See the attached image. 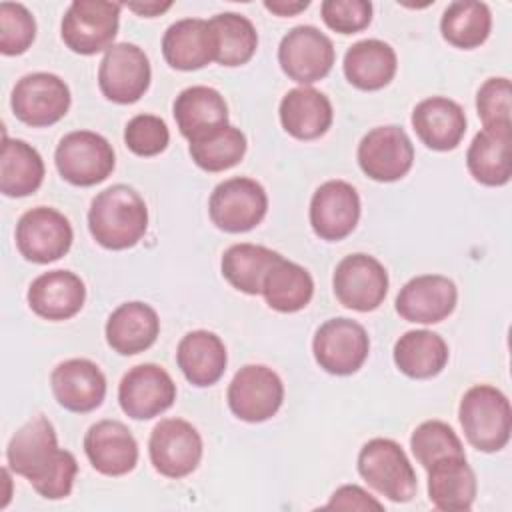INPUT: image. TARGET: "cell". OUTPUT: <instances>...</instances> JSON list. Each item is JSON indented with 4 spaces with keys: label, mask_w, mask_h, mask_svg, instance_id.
I'll list each match as a JSON object with an SVG mask.
<instances>
[{
    "label": "cell",
    "mask_w": 512,
    "mask_h": 512,
    "mask_svg": "<svg viewBox=\"0 0 512 512\" xmlns=\"http://www.w3.org/2000/svg\"><path fill=\"white\" fill-rule=\"evenodd\" d=\"M176 362L190 384L212 386L226 370V346L210 330H192L178 342Z\"/></svg>",
    "instance_id": "obj_27"
},
{
    "label": "cell",
    "mask_w": 512,
    "mask_h": 512,
    "mask_svg": "<svg viewBox=\"0 0 512 512\" xmlns=\"http://www.w3.org/2000/svg\"><path fill=\"white\" fill-rule=\"evenodd\" d=\"M320 14L330 30L356 34L372 22V4L366 0H324Z\"/></svg>",
    "instance_id": "obj_43"
},
{
    "label": "cell",
    "mask_w": 512,
    "mask_h": 512,
    "mask_svg": "<svg viewBox=\"0 0 512 512\" xmlns=\"http://www.w3.org/2000/svg\"><path fill=\"white\" fill-rule=\"evenodd\" d=\"M282 128L298 140H314L326 134L332 124L334 110L326 94L312 86H298L280 100Z\"/></svg>",
    "instance_id": "obj_26"
},
{
    "label": "cell",
    "mask_w": 512,
    "mask_h": 512,
    "mask_svg": "<svg viewBox=\"0 0 512 512\" xmlns=\"http://www.w3.org/2000/svg\"><path fill=\"white\" fill-rule=\"evenodd\" d=\"M6 460L8 468L24 476L42 498L62 500L70 496L78 462L72 452L58 448L56 430L44 414L32 416L14 432Z\"/></svg>",
    "instance_id": "obj_1"
},
{
    "label": "cell",
    "mask_w": 512,
    "mask_h": 512,
    "mask_svg": "<svg viewBox=\"0 0 512 512\" xmlns=\"http://www.w3.org/2000/svg\"><path fill=\"white\" fill-rule=\"evenodd\" d=\"M176 400L172 376L158 364L146 362L130 368L118 386V402L126 416L150 420L166 412Z\"/></svg>",
    "instance_id": "obj_16"
},
{
    "label": "cell",
    "mask_w": 512,
    "mask_h": 512,
    "mask_svg": "<svg viewBox=\"0 0 512 512\" xmlns=\"http://www.w3.org/2000/svg\"><path fill=\"white\" fill-rule=\"evenodd\" d=\"M476 490V474L466 462V456L442 458L428 468V498L438 510H470Z\"/></svg>",
    "instance_id": "obj_28"
},
{
    "label": "cell",
    "mask_w": 512,
    "mask_h": 512,
    "mask_svg": "<svg viewBox=\"0 0 512 512\" xmlns=\"http://www.w3.org/2000/svg\"><path fill=\"white\" fill-rule=\"evenodd\" d=\"M410 448L416 460L428 470L434 462L452 456H466L458 434L442 420H426L410 436Z\"/></svg>",
    "instance_id": "obj_39"
},
{
    "label": "cell",
    "mask_w": 512,
    "mask_h": 512,
    "mask_svg": "<svg viewBox=\"0 0 512 512\" xmlns=\"http://www.w3.org/2000/svg\"><path fill=\"white\" fill-rule=\"evenodd\" d=\"M84 452L92 468L104 476H124L138 462V442L120 420H100L84 436Z\"/></svg>",
    "instance_id": "obj_21"
},
{
    "label": "cell",
    "mask_w": 512,
    "mask_h": 512,
    "mask_svg": "<svg viewBox=\"0 0 512 512\" xmlns=\"http://www.w3.org/2000/svg\"><path fill=\"white\" fill-rule=\"evenodd\" d=\"M458 302L456 284L442 274H422L408 280L396 296V312L416 324H436L448 318Z\"/></svg>",
    "instance_id": "obj_19"
},
{
    "label": "cell",
    "mask_w": 512,
    "mask_h": 512,
    "mask_svg": "<svg viewBox=\"0 0 512 512\" xmlns=\"http://www.w3.org/2000/svg\"><path fill=\"white\" fill-rule=\"evenodd\" d=\"M332 288L336 300L356 312L376 310L388 294V272L380 260L356 252L344 256L334 270Z\"/></svg>",
    "instance_id": "obj_11"
},
{
    "label": "cell",
    "mask_w": 512,
    "mask_h": 512,
    "mask_svg": "<svg viewBox=\"0 0 512 512\" xmlns=\"http://www.w3.org/2000/svg\"><path fill=\"white\" fill-rule=\"evenodd\" d=\"M476 110L484 128H512V84L506 76L488 78L476 94Z\"/></svg>",
    "instance_id": "obj_41"
},
{
    "label": "cell",
    "mask_w": 512,
    "mask_h": 512,
    "mask_svg": "<svg viewBox=\"0 0 512 512\" xmlns=\"http://www.w3.org/2000/svg\"><path fill=\"white\" fill-rule=\"evenodd\" d=\"M214 38V60L222 66L246 64L258 48L254 24L238 12H222L208 20Z\"/></svg>",
    "instance_id": "obj_36"
},
{
    "label": "cell",
    "mask_w": 512,
    "mask_h": 512,
    "mask_svg": "<svg viewBox=\"0 0 512 512\" xmlns=\"http://www.w3.org/2000/svg\"><path fill=\"white\" fill-rule=\"evenodd\" d=\"M356 156L368 178L376 182H394L410 172L414 164V146L400 126H376L364 134Z\"/></svg>",
    "instance_id": "obj_17"
},
{
    "label": "cell",
    "mask_w": 512,
    "mask_h": 512,
    "mask_svg": "<svg viewBox=\"0 0 512 512\" xmlns=\"http://www.w3.org/2000/svg\"><path fill=\"white\" fill-rule=\"evenodd\" d=\"M44 160L36 148L4 134L0 156V192L8 198L34 194L44 180Z\"/></svg>",
    "instance_id": "obj_33"
},
{
    "label": "cell",
    "mask_w": 512,
    "mask_h": 512,
    "mask_svg": "<svg viewBox=\"0 0 512 512\" xmlns=\"http://www.w3.org/2000/svg\"><path fill=\"white\" fill-rule=\"evenodd\" d=\"M36 38V20L20 2L0 4V52L4 56L24 54Z\"/></svg>",
    "instance_id": "obj_40"
},
{
    "label": "cell",
    "mask_w": 512,
    "mask_h": 512,
    "mask_svg": "<svg viewBox=\"0 0 512 512\" xmlns=\"http://www.w3.org/2000/svg\"><path fill=\"white\" fill-rule=\"evenodd\" d=\"M310 6L308 0H266L264 8L276 16H296Z\"/></svg>",
    "instance_id": "obj_45"
},
{
    "label": "cell",
    "mask_w": 512,
    "mask_h": 512,
    "mask_svg": "<svg viewBox=\"0 0 512 512\" xmlns=\"http://www.w3.org/2000/svg\"><path fill=\"white\" fill-rule=\"evenodd\" d=\"M260 294L272 310L292 314L310 304L314 280L304 266L280 256L266 272Z\"/></svg>",
    "instance_id": "obj_34"
},
{
    "label": "cell",
    "mask_w": 512,
    "mask_h": 512,
    "mask_svg": "<svg viewBox=\"0 0 512 512\" xmlns=\"http://www.w3.org/2000/svg\"><path fill=\"white\" fill-rule=\"evenodd\" d=\"M152 70L146 52L130 42L112 44L98 68L100 92L116 104L138 102L150 86Z\"/></svg>",
    "instance_id": "obj_12"
},
{
    "label": "cell",
    "mask_w": 512,
    "mask_h": 512,
    "mask_svg": "<svg viewBox=\"0 0 512 512\" xmlns=\"http://www.w3.org/2000/svg\"><path fill=\"white\" fill-rule=\"evenodd\" d=\"M180 134L192 142L228 124V104L224 96L210 86L184 88L172 106Z\"/></svg>",
    "instance_id": "obj_25"
},
{
    "label": "cell",
    "mask_w": 512,
    "mask_h": 512,
    "mask_svg": "<svg viewBox=\"0 0 512 512\" xmlns=\"http://www.w3.org/2000/svg\"><path fill=\"white\" fill-rule=\"evenodd\" d=\"M512 128H482L466 152L472 178L484 186H504L512 176Z\"/></svg>",
    "instance_id": "obj_30"
},
{
    "label": "cell",
    "mask_w": 512,
    "mask_h": 512,
    "mask_svg": "<svg viewBox=\"0 0 512 512\" xmlns=\"http://www.w3.org/2000/svg\"><path fill=\"white\" fill-rule=\"evenodd\" d=\"M164 60L176 70H198L214 60V38L208 20L184 18L162 36Z\"/></svg>",
    "instance_id": "obj_31"
},
{
    "label": "cell",
    "mask_w": 512,
    "mask_h": 512,
    "mask_svg": "<svg viewBox=\"0 0 512 512\" xmlns=\"http://www.w3.org/2000/svg\"><path fill=\"white\" fill-rule=\"evenodd\" d=\"M146 228L148 208L132 186L114 184L94 196L88 210V230L102 248H132L142 240Z\"/></svg>",
    "instance_id": "obj_2"
},
{
    "label": "cell",
    "mask_w": 512,
    "mask_h": 512,
    "mask_svg": "<svg viewBox=\"0 0 512 512\" xmlns=\"http://www.w3.org/2000/svg\"><path fill=\"white\" fill-rule=\"evenodd\" d=\"M394 364L416 380L438 376L448 362L446 340L432 330H408L394 344Z\"/></svg>",
    "instance_id": "obj_32"
},
{
    "label": "cell",
    "mask_w": 512,
    "mask_h": 512,
    "mask_svg": "<svg viewBox=\"0 0 512 512\" xmlns=\"http://www.w3.org/2000/svg\"><path fill=\"white\" fill-rule=\"evenodd\" d=\"M170 6H172V2H164V4H160V2H144V4L142 2H130V4H126L128 10L144 16V18H154V16L166 12Z\"/></svg>",
    "instance_id": "obj_46"
},
{
    "label": "cell",
    "mask_w": 512,
    "mask_h": 512,
    "mask_svg": "<svg viewBox=\"0 0 512 512\" xmlns=\"http://www.w3.org/2000/svg\"><path fill=\"white\" fill-rule=\"evenodd\" d=\"M360 220V196L346 180H328L310 200V226L316 236L338 242L352 234Z\"/></svg>",
    "instance_id": "obj_18"
},
{
    "label": "cell",
    "mask_w": 512,
    "mask_h": 512,
    "mask_svg": "<svg viewBox=\"0 0 512 512\" xmlns=\"http://www.w3.org/2000/svg\"><path fill=\"white\" fill-rule=\"evenodd\" d=\"M326 510H382V502H378L372 494H368L364 488L356 486V484H346L340 486L338 490H334V494L330 496L328 504L324 506Z\"/></svg>",
    "instance_id": "obj_44"
},
{
    "label": "cell",
    "mask_w": 512,
    "mask_h": 512,
    "mask_svg": "<svg viewBox=\"0 0 512 512\" xmlns=\"http://www.w3.org/2000/svg\"><path fill=\"white\" fill-rule=\"evenodd\" d=\"M358 472L376 492L392 502L412 500L418 488L416 472L406 452L390 438H372L360 448Z\"/></svg>",
    "instance_id": "obj_4"
},
{
    "label": "cell",
    "mask_w": 512,
    "mask_h": 512,
    "mask_svg": "<svg viewBox=\"0 0 512 512\" xmlns=\"http://www.w3.org/2000/svg\"><path fill=\"white\" fill-rule=\"evenodd\" d=\"M122 4L108 0H74L60 24L64 44L82 56L108 50L118 34Z\"/></svg>",
    "instance_id": "obj_5"
},
{
    "label": "cell",
    "mask_w": 512,
    "mask_h": 512,
    "mask_svg": "<svg viewBox=\"0 0 512 512\" xmlns=\"http://www.w3.org/2000/svg\"><path fill=\"white\" fill-rule=\"evenodd\" d=\"M26 298L36 316L60 322L82 310L86 286L82 278L70 270H48L32 280Z\"/></svg>",
    "instance_id": "obj_22"
},
{
    "label": "cell",
    "mask_w": 512,
    "mask_h": 512,
    "mask_svg": "<svg viewBox=\"0 0 512 512\" xmlns=\"http://www.w3.org/2000/svg\"><path fill=\"white\" fill-rule=\"evenodd\" d=\"M344 76L358 90H380L396 74L398 58L394 48L378 38L354 42L344 54Z\"/></svg>",
    "instance_id": "obj_29"
},
{
    "label": "cell",
    "mask_w": 512,
    "mask_h": 512,
    "mask_svg": "<svg viewBox=\"0 0 512 512\" xmlns=\"http://www.w3.org/2000/svg\"><path fill=\"white\" fill-rule=\"evenodd\" d=\"M334 60L336 52L332 40L310 24L288 30L278 46L282 72L302 86H310L328 76Z\"/></svg>",
    "instance_id": "obj_10"
},
{
    "label": "cell",
    "mask_w": 512,
    "mask_h": 512,
    "mask_svg": "<svg viewBox=\"0 0 512 512\" xmlns=\"http://www.w3.org/2000/svg\"><path fill=\"white\" fill-rule=\"evenodd\" d=\"M54 162L66 182L86 188L104 182L112 174L116 156L104 136L90 130H74L58 142Z\"/></svg>",
    "instance_id": "obj_6"
},
{
    "label": "cell",
    "mask_w": 512,
    "mask_h": 512,
    "mask_svg": "<svg viewBox=\"0 0 512 512\" xmlns=\"http://www.w3.org/2000/svg\"><path fill=\"white\" fill-rule=\"evenodd\" d=\"M228 406L244 422H264L272 418L284 400L280 376L264 364L242 366L228 386Z\"/></svg>",
    "instance_id": "obj_14"
},
{
    "label": "cell",
    "mask_w": 512,
    "mask_h": 512,
    "mask_svg": "<svg viewBox=\"0 0 512 512\" xmlns=\"http://www.w3.org/2000/svg\"><path fill=\"white\" fill-rule=\"evenodd\" d=\"M312 352L318 366L334 376H348L362 368L370 352L366 328L350 318H330L318 326Z\"/></svg>",
    "instance_id": "obj_8"
},
{
    "label": "cell",
    "mask_w": 512,
    "mask_h": 512,
    "mask_svg": "<svg viewBox=\"0 0 512 512\" xmlns=\"http://www.w3.org/2000/svg\"><path fill=\"white\" fill-rule=\"evenodd\" d=\"M268 212V196L260 182L234 176L220 182L208 200V214L216 228L240 234L256 228Z\"/></svg>",
    "instance_id": "obj_7"
},
{
    "label": "cell",
    "mask_w": 512,
    "mask_h": 512,
    "mask_svg": "<svg viewBox=\"0 0 512 512\" xmlns=\"http://www.w3.org/2000/svg\"><path fill=\"white\" fill-rule=\"evenodd\" d=\"M124 142L136 156H156L166 150L170 132L160 116L138 114L124 128Z\"/></svg>",
    "instance_id": "obj_42"
},
{
    "label": "cell",
    "mask_w": 512,
    "mask_h": 512,
    "mask_svg": "<svg viewBox=\"0 0 512 512\" xmlns=\"http://www.w3.org/2000/svg\"><path fill=\"white\" fill-rule=\"evenodd\" d=\"M492 30V14L488 4L476 0H458L448 4L440 20L442 38L462 50L484 44Z\"/></svg>",
    "instance_id": "obj_37"
},
{
    "label": "cell",
    "mask_w": 512,
    "mask_h": 512,
    "mask_svg": "<svg viewBox=\"0 0 512 512\" xmlns=\"http://www.w3.org/2000/svg\"><path fill=\"white\" fill-rule=\"evenodd\" d=\"M200 432L182 418L160 420L148 440L150 462L166 478L192 474L202 460Z\"/></svg>",
    "instance_id": "obj_15"
},
{
    "label": "cell",
    "mask_w": 512,
    "mask_h": 512,
    "mask_svg": "<svg viewBox=\"0 0 512 512\" xmlns=\"http://www.w3.org/2000/svg\"><path fill=\"white\" fill-rule=\"evenodd\" d=\"M466 440L480 452H498L510 440L512 410L506 394L490 384L468 388L458 406Z\"/></svg>",
    "instance_id": "obj_3"
},
{
    "label": "cell",
    "mask_w": 512,
    "mask_h": 512,
    "mask_svg": "<svg viewBox=\"0 0 512 512\" xmlns=\"http://www.w3.org/2000/svg\"><path fill=\"white\" fill-rule=\"evenodd\" d=\"M50 386L62 408L80 414L96 410L106 396V378L98 364L88 358L60 362L50 374Z\"/></svg>",
    "instance_id": "obj_20"
},
{
    "label": "cell",
    "mask_w": 512,
    "mask_h": 512,
    "mask_svg": "<svg viewBox=\"0 0 512 512\" xmlns=\"http://www.w3.org/2000/svg\"><path fill=\"white\" fill-rule=\"evenodd\" d=\"M68 84L52 72H32L22 76L10 96L14 116L32 126L44 128L62 120L70 108Z\"/></svg>",
    "instance_id": "obj_9"
},
{
    "label": "cell",
    "mask_w": 512,
    "mask_h": 512,
    "mask_svg": "<svg viewBox=\"0 0 512 512\" xmlns=\"http://www.w3.org/2000/svg\"><path fill=\"white\" fill-rule=\"evenodd\" d=\"M412 128L430 150H454L466 134V114L462 106L446 96H432L412 110Z\"/></svg>",
    "instance_id": "obj_23"
},
{
    "label": "cell",
    "mask_w": 512,
    "mask_h": 512,
    "mask_svg": "<svg viewBox=\"0 0 512 512\" xmlns=\"http://www.w3.org/2000/svg\"><path fill=\"white\" fill-rule=\"evenodd\" d=\"M72 240L74 232L68 218L50 206L24 212L16 224V248L34 264L60 260L70 250Z\"/></svg>",
    "instance_id": "obj_13"
},
{
    "label": "cell",
    "mask_w": 512,
    "mask_h": 512,
    "mask_svg": "<svg viewBox=\"0 0 512 512\" xmlns=\"http://www.w3.org/2000/svg\"><path fill=\"white\" fill-rule=\"evenodd\" d=\"M246 136L240 128L226 124L190 142V156L206 172H224L236 166L246 154Z\"/></svg>",
    "instance_id": "obj_38"
},
{
    "label": "cell",
    "mask_w": 512,
    "mask_h": 512,
    "mask_svg": "<svg viewBox=\"0 0 512 512\" xmlns=\"http://www.w3.org/2000/svg\"><path fill=\"white\" fill-rule=\"evenodd\" d=\"M282 254L250 242L232 244L224 254L220 262L222 276L226 282L250 296H256L262 292V282L270 266L280 258Z\"/></svg>",
    "instance_id": "obj_35"
},
{
    "label": "cell",
    "mask_w": 512,
    "mask_h": 512,
    "mask_svg": "<svg viewBox=\"0 0 512 512\" xmlns=\"http://www.w3.org/2000/svg\"><path fill=\"white\" fill-rule=\"evenodd\" d=\"M106 342L122 354L134 356L148 350L160 334V318L146 302H124L106 320Z\"/></svg>",
    "instance_id": "obj_24"
}]
</instances>
